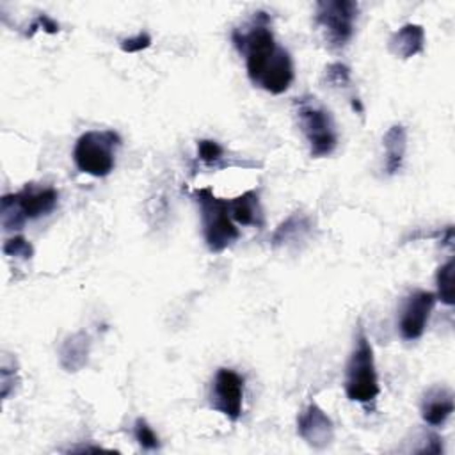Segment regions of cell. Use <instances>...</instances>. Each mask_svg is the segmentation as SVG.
Listing matches in <instances>:
<instances>
[{"label": "cell", "instance_id": "23", "mask_svg": "<svg viewBox=\"0 0 455 455\" xmlns=\"http://www.w3.org/2000/svg\"><path fill=\"white\" fill-rule=\"evenodd\" d=\"M224 155V148L210 139L197 140V156L206 165H215Z\"/></svg>", "mask_w": 455, "mask_h": 455}, {"label": "cell", "instance_id": "11", "mask_svg": "<svg viewBox=\"0 0 455 455\" xmlns=\"http://www.w3.org/2000/svg\"><path fill=\"white\" fill-rule=\"evenodd\" d=\"M453 409V393L444 386H432L421 396L419 412L423 421L430 427L444 425L446 419L451 416Z\"/></svg>", "mask_w": 455, "mask_h": 455}, {"label": "cell", "instance_id": "25", "mask_svg": "<svg viewBox=\"0 0 455 455\" xmlns=\"http://www.w3.org/2000/svg\"><path fill=\"white\" fill-rule=\"evenodd\" d=\"M37 28H43L46 34H57V32L60 30L59 23H57L55 20H52L48 14H39V16H37V20L30 25V30L27 32V36H28V37H32V36H34V32H36Z\"/></svg>", "mask_w": 455, "mask_h": 455}, {"label": "cell", "instance_id": "12", "mask_svg": "<svg viewBox=\"0 0 455 455\" xmlns=\"http://www.w3.org/2000/svg\"><path fill=\"white\" fill-rule=\"evenodd\" d=\"M291 82H293V62L288 50L281 46L272 64L261 75L258 87H261L270 94H283L290 89Z\"/></svg>", "mask_w": 455, "mask_h": 455}, {"label": "cell", "instance_id": "27", "mask_svg": "<svg viewBox=\"0 0 455 455\" xmlns=\"http://www.w3.org/2000/svg\"><path fill=\"white\" fill-rule=\"evenodd\" d=\"M350 103H352V108H354L357 114H363V112H364V107H363V103H361L359 98H352Z\"/></svg>", "mask_w": 455, "mask_h": 455}, {"label": "cell", "instance_id": "18", "mask_svg": "<svg viewBox=\"0 0 455 455\" xmlns=\"http://www.w3.org/2000/svg\"><path fill=\"white\" fill-rule=\"evenodd\" d=\"M453 268H455V261L453 258H450L444 265H441L437 268L435 274V299L441 300L444 306H453L455 302V295H453Z\"/></svg>", "mask_w": 455, "mask_h": 455}, {"label": "cell", "instance_id": "7", "mask_svg": "<svg viewBox=\"0 0 455 455\" xmlns=\"http://www.w3.org/2000/svg\"><path fill=\"white\" fill-rule=\"evenodd\" d=\"M359 5L352 0H320L316 2L315 23L322 28L323 39L331 50L345 48L355 30Z\"/></svg>", "mask_w": 455, "mask_h": 455}, {"label": "cell", "instance_id": "2", "mask_svg": "<svg viewBox=\"0 0 455 455\" xmlns=\"http://www.w3.org/2000/svg\"><path fill=\"white\" fill-rule=\"evenodd\" d=\"M345 393L347 398L359 403H371L380 393L373 347L361 322L357 323L354 347L345 366Z\"/></svg>", "mask_w": 455, "mask_h": 455}, {"label": "cell", "instance_id": "14", "mask_svg": "<svg viewBox=\"0 0 455 455\" xmlns=\"http://www.w3.org/2000/svg\"><path fill=\"white\" fill-rule=\"evenodd\" d=\"M89 352H91L89 334L85 331L73 332L60 343L59 363L66 371L75 373V371L82 370L87 364Z\"/></svg>", "mask_w": 455, "mask_h": 455}, {"label": "cell", "instance_id": "19", "mask_svg": "<svg viewBox=\"0 0 455 455\" xmlns=\"http://www.w3.org/2000/svg\"><path fill=\"white\" fill-rule=\"evenodd\" d=\"M18 382H20V377H18L16 359L9 357L5 354L2 359V366H0V393H2L4 400L9 398V395L16 389Z\"/></svg>", "mask_w": 455, "mask_h": 455}, {"label": "cell", "instance_id": "16", "mask_svg": "<svg viewBox=\"0 0 455 455\" xmlns=\"http://www.w3.org/2000/svg\"><path fill=\"white\" fill-rule=\"evenodd\" d=\"M311 229H313L311 219L302 212H293L275 228V231L270 236V243L274 247H283L291 242H299L306 238L311 233Z\"/></svg>", "mask_w": 455, "mask_h": 455}, {"label": "cell", "instance_id": "3", "mask_svg": "<svg viewBox=\"0 0 455 455\" xmlns=\"http://www.w3.org/2000/svg\"><path fill=\"white\" fill-rule=\"evenodd\" d=\"M59 192L53 187H37L27 183L16 194H5L0 199V219L5 231H18L27 220L52 213L57 208Z\"/></svg>", "mask_w": 455, "mask_h": 455}, {"label": "cell", "instance_id": "5", "mask_svg": "<svg viewBox=\"0 0 455 455\" xmlns=\"http://www.w3.org/2000/svg\"><path fill=\"white\" fill-rule=\"evenodd\" d=\"M295 114L307 140L309 155L313 158L329 156L338 146V132L331 112L315 96L306 94L295 100Z\"/></svg>", "mask_w": 455, "mask_h": 455}, {"label": "cell", "instance_id": "13", "mask_svg": "<svg viewBox=\"0 0 455 455\" xmlns=\"http://www.w3.org/2000/svg\"><path fill=\"white\" fill-rule=\"evenodd\" d=\"M387 50L398 59H411L425 50V28L418 23H405L387 41Z\"/></svg>", "mask_w": 455, "mask_h": 455}, {"label": "cell", "instance_id": "10", "mask_svg": "<svg viewBox=\"0 0 455 455\" xmlns=\"http://www.w3.org/2000/svg\"><path fill=\"white\" fill-rule=\"evenodd\" d=\"M297 434L311 448L323 450L334 439V423L318 403L311 402L297 418Z\"/></svg>", "mask_w": 455, "mask_h": 455}, {"label": "cell", "instance_id": "26", "mask_svg": "<svg viewBox=\"0 0 455 455\" xmlns=\"http://www.w3.org/2000/svg\"><path fill=\"white\" fill-rule=\"evenodd\" d=\"M416 453H443V439L434 432L425 434V444Z\"/></svg>", "mask_w": 455, "mask_h": 455}, {"label": "cell", "instance_id": "4", "mask_svg": "<svg viewBox=\"0 0 455 455\" xmlns=\"http://www.w3.org/2000/svg\"><path fill=\"white\" fill-rule=\"evenodd\" d=\"M192 196L199 206L206 247L212 252H222L240 236V231L229 213V201L217 197L208 187L196 188Z\"/></svg>", "mask_w": 455, "mask_h": 455}, {"label": "cell", "instance_id": "9", "mask_svg": "<svg viewBox=\"0 0 455 455\" xmlns=\"http://www.w3.org/2000/svg\"><path fill=\"white\" fill-rule=\"evenodd\" d=\"M435 300V293L425 290H416L405 299L398 320V331L402 339L416 341L423 336Z\"/></svg>", "mask_w": 455, "mask_h": 455}, {"label": "cell", "instance_id": "17", "mask_svg": "<svg viewBox=\"0 0 455 455\" xmlns=\"http://www.w3.org/2000/svg\"><path fill=\"white\" fill-rule=\"evenodd\" d=\"M229 213L233 222L240 226H263V212L256 190H247L229 201Z\"/></svg>", "mask_w": 455, "mask_h": 455}, {"label": "cell", "instance_id": "20", "mask_svg": "<svg viewBox=\"0 0 455 455\" xmlns=\"http://www.w3.org/2000/svg\"><path fill=\"white\" fill-rule=\"evenodd\" d=\"M4 254L5 256H11V258H20L23 261H28L32 259L34 256V245L21 235H16V236H11L4 242V247H2Z\"/></svg>", "mask_w": 455, "mask_h": 455}, {"label": "cell", "instance_id": "21", "mask_svg": "<svg viewBox=\"0 0 455 455\" xmlns=\"http://www.w3.org/2000/svg\"><path fill=\"white\" fill-rule=\"evenodd\" d=\"M133 437L144 450H158L160 448V439L155 434V430L149 427V423L144 418H137L133 423Z\"/></svg>", "mask_w": 455, "mask_h": 455}, {"label": "cell", "instance_id": "22", "mask_svg": "<svg viewBox=\"0 0 455 455\" xmlns=\"http://www.w3.org/2000/svg\"><path fill=\"white\" fill-rule=\"evenodd\" d=\"M323 82L329 87H336V89L347 87L350 84V68L343 62L329 64L323 73Z\"/></svg>", "mask_w": 455, "mask_h": 455}, {"label": "cell", "instance_id": "15", "mask_svg": "<svg viewBox=\"0 0 455 455\" xmlns=\"http://www.w3.org/2000/svg\"><path fill=\"white\" fill-rule=\"evenodd\" d=\"M382 144H384V156H386L384 171L387 176H393L402 169L405 151H407V132L403 124L398 123L389 126L387 132L384 133Z\"/></svg>", "mask_w": 455, "mask_h": 455}, {"label": "cell", "instance_id": "1", "mask_svg": "<svg viewBox=\"0 0 455 455\" xmlns=\"http://www.w3.org/2000/svg\"><path fill=\"white\" fill-rule=\"evenodd\" d=\"M231 39L236 50L245 57V68L251 82L258 85L261 75L281 50L270 28V16L265 11L254 12L245 28L233 30Z\"/></svg>", "mask_w": 455, "mask_h": 455}, {"label": "cell", "instance_id": "8", "mask_svg": "<svg viewBox=\"0 0 455 455\" xmlns=\"http://www.w3.org/2000/svg\"><path fill=\"white\" fill-rule=\"evenodd\" d=\"M210 405L228 419L236 421L243 409V377L231 368H219L210 391Z\"/></svg>", "mask_w": 455, "mask_h": 455}, {"label": "cell", "instance_id": "6", "mask_svg": "<svg viewBox=\"0 0 455 455\" xmlns=\"http://www.w3.org/2000/svg\"><path fill=\"white\" fill-rule=\"evenodd\" d=\"M121 137L114 130H89L82 133L73 148V162L80 172L105 178L114 171L116 149Z\"/></svg>", "mask_w": 455, "mask_h": 455}, {"label": "cell", "instance_id": "24", "mask_svg": "<svg viewBox=\"0 0 455 455\" xmlns=\"http://www.w3.org/2000/svg\"><path fill=\"white\" fill-rule=\"evenodd\" d=\"M119 46L124 53H137L151 46V36L148 32H139L132 37H124L119 41Z\"/></svg>", "mask_w": 455, "mask_h": 455}]
</instances>
